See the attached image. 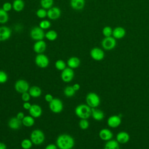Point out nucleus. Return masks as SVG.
<instances>
[{
	"instance_id": "obj_1",
	"label": "nucleus",
	"mask_w": 149,
	"mask_h": 149,
	"mask_svg": "<svg viewBox=\"0 0 149 149\" xmlns=\"http://www.w3.org/2000/svg\"><path fill=\"white\" fill-rule=\"evenodd\" d=\"M56 144L59 149H72L74 146V140L69 134H62L57 137Z\"/></svg>"
},
{
	"instance_id": "obj_2",
	"label": "nucleus",
	"mask_w": 149,
	"mask_h": 149,
	"mask_svg": "<svg viewBox=\"0 0 149 149\" xmlns=\"http://www.w3.org/2000/svg\"><path fill=\"white\" fill-rule=\"evenodd\" d=\"M74 113L80 119H88L91 115V108L87 104H80L75 108Z\"/></svg>"
},
{
	"instance_id": "obj_3",
	"label": "nucleus",
	"mask_w": 149,
	"mask_h": 149,
	"mask_svg": "<svg viewBox=\"0 0 149 149\" xmlns=\"http://www.w3.org/2000/svg\"><path fill=\"white\" fill-rule=\"evenodd\" d=\"M86 101L87 105L91 108L98 107L101 102L100 98L98 95L93 92H90L87 94Z\"/></svg>"
},
{
	"instance_id": "obj_4",
	"label": "nucleus",
	"mask_w": 149,
	"mask_h": 149,
	"mask_svg": "<svg viewBox=\"0 0 149 149\" xmlns=\"http://www.w3.org/2000/svg\"><path fill=\"white\" fill-rule=\"evenodd\" d=\"M30 140L33 144L35 145H40L43 143L45 140V134L42 130L40 129H35L31 133Z\"/></svg>"
},
{
	"instance_id": "obj_5",
	"label": "nucleus",
	"mask_w": 149,
	"mask_h": 149,
	"mask_svg": "<svg viewBox=\"0 0 149 149\" xmlns=\"http://www.w3.org/2000/svg\"><path fill=\"white\" fill-rule=\"evenodd\" d=\"M116 45V40L112 36L104 37L101 41V46L102 48L107 51H110L115 48Z\"/></svg>"
},
{
	"instance_id": "obj_6",
	"label": "nucleus",
	"mask_w": 149,
	"mask_h": 149,
	"mask_svg": "<svg viewBox=\"0 0 149 149\" xmlns=\"http://www.w3.org/2000/svg\"><path fill=\"white\" fill-rule=\"evenodd\" d=\"M49 107L52 112L55 113H59L62 111L63 105L62 101L60 99L54 98L52 101L49 102Z\"/></svg>"
},
{
	"instance_id": "obj_7",
	"label": "nucleus",
	"mask_w": 149,
	"mask_h": 149,
	"mask_svg": "<svg viewBox=\"0 0 149 149\" xmlns=\"http://www.w3.org/2000/svg\"><path fill=\"white\" fill-rule=\"evenodd\" d=\"M30 35L31 38L37 41L39 40H42L45 37V33L44 30L40 28L39 26H36L31 29Z\"/></svg>"
},
{
	"instance_id": "obj_8",
	"label": "nucleus",
	"mask_w": 149,
	"mask_h": 149,
	"mask_svg": "<svg viewBox=\"0 0 149 149\" xmlns=\"http://www.w3.org/2000/svg\"><path fill=\"white\" fill-rule=\"evenodd\" d=\"M36 65L40 68H46L49 63V58L44 54H38L35 58Z\"/></svg>"
},
{
	"instance_id": "obj_9",
	"label": "nucleus",
	"mask_w": 149,
	"mask_h": 149,
	"mask_svg": "<svg viewBox=\"0 0 149 149\" xmlns=\"http://www.w3.org/2000/svg\"><path fill=\"white\" fill-rule=\"evenodd\" d=\"M30 88L29 84L27 81L23 79H19L15 83V89L19 93H24L27 92Z\"/></svg>"
},
{
	"instance_id": "obj_10",
	"label": "nucleus",
	"mask_w": 149,
	"mask_h": 149,
	"mask_svg": "<svg viewBox=\"0 0 149 149\" xmlns=\"http://www.w3.org/2000/svg\"><path fill=\"white\" fill-rule=\"evenodd\" d=\"M90 55L91 58L96 61H102L105 56V53L104 51L98 47L93 48L90 51Z\"/></svg>"
},
{
	"instance_id": "obj_11",
	"label": "nucleus",
	"mask_w": 149,
	"mask_h": 149,
	"mask_svg": "<svg viewBox=\"0 0 149 149\" xmlns=\"http://www.w3.org/2000/svg\"><path fill=\"white\" fill-rule=\"evenodd\" d=\"M74 76V73L73 69L68 67L66 68L62 71L61 77L63 81L65 83H69L73 79Z\"/></svg>"
},
{
	"instance_id": "obj_12",
	"label": "nucleus",
	"mask_w": 149,
	"mask_h": 149,
	"mask_svg": "<svg viewBox=\"0 0 149 149\" xmlns=\"http://www.w3.org/2000/svg\"><path fill=\"white\" fill-rule=\"evenodd\" d=\"M61 15V10L56 6H52L47 10V17L50 20H56L58 19Z\"/></svg>"
},
{
	"instance_id": "obj_13",
	"label": "nucleus",
	"mask_w": 149,
	"mask_h": 149,
	"mask_svg": "<svg viewBox=\"0 0 149 149\" xmlns=\"http://www.w3.org/2000/svg\"><path fill=\"white\" fill-rule=\"evenodd\" d=\"M121 122L122 119L119 115H112L107 119V124L111 128L118 127L121 124Z\"/></svg>"
},
{
	"instance_id": "obj_14",
	"label": "nucleus",
	"mask_w": 149,
	"mask_h": 149,
	"mask_svg": "<svg viewBox=\"0 0 149 149\" xmlns=\"http://www.w3.org/2000/svg\"><path fill=\"white\" fill-rule=\"evenodd\" d=\"M12 36L11 29L7 26H0V41H5L10 38Z\"/></svg>"
},
{
	"instance_id": "obj_15",
	"label": "nucleus",
	"mask_w": 149,
	"mask_h": 149,
	"mask_svg": "<svg viewBox=\"0 0 149 149\" xmlns=\"http://www.w3.org/2000/svg\"><path fill=\"white\" fill-rule=\"evenodd\" d=\"M46 48L47 44L43 40L36 41L33 45V51L37 54H42L46 50Z\"/></svg>"
},
{
	"instance_id": "obj_16",
	"label": "nucleus",
	"mask_w": 149,
	"mask_h": 149,
	"mask_svg": "<svg viewBox=\"0 0 149 149\" xmlns=\"http://www.w3.org/2000/svg\"><path fill=\"white\" fill-rule=\"evenodd\" d=\"M29 112L30 115L34 118H37L41 116L42 111L41 107L38 104H33L29 109Z\"/></svg>"
},
{
	"instance_id": "obj_17",
	"label": "nucleus",
	"mask_w": 149,
	"mask_h": 149,
	"mask_svg": "<svg viewBox=\"0 0 149 149\" xmlns=\"http://www.w3.org/2000/svg\"><path fill=\"white\" fill-rule=\"evenodd\" d=\"M126 35L125 29L121 26H118L113 29L112 37L116 40H119L123 38Z\"/></svg>"
},
{
	"instance_id": "obj_18",
	"label": "nucleus",
	"mask_w": 149,
	"mask_h": 149,
	"mask_svg": "<svg viewBox=\"0 0 149 149\" xmlns=\"http://www.w3.org/2000/svg\"><path fill=\"white\" fill-rule=\"evenodd\" d=\"M99 137L100 138L105 141H107L109 140H111L113 137L112 132L108 129L104 128L102 129L99 132Z\"/></svg>"
},
{
	"instance_id": "obj_19",
	"label": "nucleus",
	"mask_w": 149,
	"mask_h": 149,
	"mask_svg": "<svg viewBox=\"0 0 149 149\" xmlns=\"http://www.w3.org/2000/svg\"><path fill=\"white\" fill-rule=\"evenodd\" d=\"M116 140L119 144H126L129 141L130 136L126 132L121 131L116 134Z\"/></svg>"
},
{
	"instance_id": "obj_20",
	"label": "nucleus",
	"mask_w": 149,
	"mask_h": 149,
	"mask_svg": "<svg viewBox=\"0 0 149 149\" xmlns=\"http://www.w3.org/2000/svg\"><path fill=\"white\" fill-rule=\"evenodd\" d=\"M22 125V120L17 119L16 116L11 118L9 120L8 123L9 127L12 130H17L20 129Z\"/></svg>"
},
{
	"instance_id": "obj_21",
	"label": "nucleus",
	"mask_w": 149,
	"mask_h": 149,
	"mask_svg": "<svg viewBox=\"0 0 149 149\" xmlns=\"http://www.w3.org/2000/svg\"><path fill=\"white\" fill-rule=\"evenodd\" d=\"M85 0H70V5L75 10H81L85 6Z\"/></svg>"
},
{
	"instance_id": "obj_22",
	"label": "nucleus",
	"mask_w": 149,
	"mask_h": 149,
	"mask_svg": "<svg viewBox=\"0 0 149 149\" xmlns=\"http://www.w3.org/2000/svg\"><path fill=\"white\" fill-rule=\"evenodd\" d=\"M91 116L93 118L97 120V121H101L102 120L105 116L104 113L102 111L97 109V108H91Z\"/></svg>"
},
{
	"instance_id": "obj_23",
	"label": "nucleus",
	"mask_w": 149,
	"mask_h": 149,
	"mask_svg": "<svg viewBox=\"0 0 149 149\" xmlns=\"http://www.w3.org/2000/svg\"><path fill=\"white\" fill-rule=\"evenodd\" d=\"M67 65L69 68L73 69L77 68L80 65V60L78 57L72 56L68 59Z\"/></svg>"
},
{
	"instance_id": "obj_24",
	"label": "nucleus",
	"mask_w": 149,
	"mask_h": 149,
	"mask_svg": "<svg viewBox=\"0 0 149 149\" xmlns=\"http://www.w3.org/2000/svg\"><path fill=\"white\" fill-rule=\"evenodd\" d=\"M24 6L25 3L23 0H14L12 3V9L17 12L22 11Z\"/></svg>"
},
{
	"instance_id": "obj_25",
	"label": "nucleus",
	"mask_w": 149,
	"mask_h": 149,
	"mask_svg": "<svg viewBox=\"0 0 149 149\" xmlns=\"http://www.w3.org/2000/svg\"><path fill=\"white\" fill-rule=\"evenodd\" d=\"M28 92L30 94V96L33 98H38L40 97L42 93L41 89L37 86H33L30 87Z\"/></svg>"
},
{
	"instance_id": "obj_26",
	"label": "nucleus",
	"mask_w": 149,
	"mask_h": 149,
	"mask_svg": "<svg viewBox=\"0 0 149 149\" xmlns=\"http://www.w3.org/2000/svg\"><path fill=\"white\" fill-rule=\"evenodd\" d=\"M104 149H119V143L116 140H109L106 141Z\"/></svg>"
},
{
	"instance_id": "obj_27",
	"label": "nucleus",
	"mask_w": 149,
	"mask_h": 149,
	"mask_svg": "<svg viewBox=\"0 0 149 149\" xmlns=\"http://www.w3.org/2000/svg\"><path fill=\"white\" fill-rule=\"evenodd\" d=\"M22 124L26 127H31L34 125L35 120L34 118L31 115L25 116L22 120Z\"/></svg>"
},
{
	"instance_id": "obj_28",
	"label": "nucleus",
	"mask_w": 149,
	"mask_h": 149,
	"mask_svg": "<svg viewBox=\"0 0 149 149\" xmlns=\"http://www.w3.org/2000/svg\"><path fill=\"white\" fill-rule=\"evenodd\" d=\"M45 37L50 41H54L58 38V33L55 30H49L45 33Z\"/></svg>"
},
{
	"instance_id": "obj_29",
	"label": "nucleus",
	"mask_w": 149,
	"mask_h": 149,
	"mask_svg": "<svg viewBox=\"0 0 149 149\" xmlns=\"http://www.w3.org/2000/svg\"><path fill=\"white\" fill-rule=\"evenodd\" d=\"M9 20V15L7 12L2 8H0V24H5Z\"/></svg>"
},
{
	"instance_id": "obj_30",
	"label": "nucleus",
	"mask_w": 149,
	"mask_h": 149,
	"mask_svg": "<svg viewBox=\"0 0 149 149\" xmlns=\"http://www.w3.org/2000/svg\"><path fill=\"white\" fill-rule=\"evenodd\" d=\"M54 2V0H40L41 6L45 9H49L52 7Z\"/></svg>"
},
{
	"instance_id": "obj_31",
	"label": "nucleus",
	"mask_w": 149,
	"mask_h": 149,
	"mask_svg": "<svg viewBox=\"0 0 149 149\" xmlns=\"http://www.w3.org/2000/svg\"><path fill=\"white\" fill-rule=\"evenodd\" d=\"M75 93L76 91L74 90L73 87L71 86H66L63 90V93L67 97H72L74 96Z\"/></svg>"
},
{
	"instance_id": "obj_32",
	"label": "nucleus",
	"mask_w": 149,
	"mask_h": 149,
	"mask_svg": "<svg viewBox=\"0 0 149 149\" xmlns=\"http://www.w3.org/2000/svg\"><path fill=\"white\" fill-rule=\"evenodd\" d=\"M20 146L23 149H30L32 147L33 143L30 139H25L22 141Z\"/></svg>"
},
{
	"instance_id": "obj_33",
	"label": "nucleus",
	"mask_w": 149,
	"mask_h": 149,
	"mask_svg": "<svg viewBox=\"0 0 149 149\" xmlns=\"http://www.w3.org/2000/svg\"><path fill=\"white\" fill-rule=\"evenodd\" d=\"M55 66L57 70L62 71L66 68V64L64 61L62 59H58L55 62Z\"/></svg>"
},
{
	"instance_id": "obj_34",
	"label": "nucleus",
	"mask_w": 149,
	"mask_h": 149,
	"mask_svg": "<svg viewBox=\"0 0 149 149\" xmlns=\"http://www.w3.org/2000/svg\"><path fill=\"white\" fill-rule=\"evenodd\" d=\"M112 32H113V29L110 26H105L102 30V33L105 37L112 36Z\"/></svg>"
},
{
	"instance_id": "obj_35",
	"label": "nucleus",
	"mask_w": 149,
	"mask_h": 149,
	"mask_svg": "<svg viewBox=\"0 0 149 149\" xmlns=\"http://www.w3.org/2000/svg\"><path fill=\"white\" fill-rule=\"evenodd\" d=\"M36 15L40 19H44L47 16V11L44 8H40L37 10Z\"/></svg>"
},
{
	"instance_id": "obj_36",
	"label": "nucleus",
	"mask_w": 149,
	"mask_h": 149,
	"mask_svg": "<svg viewBox=\"0 0 149 149\" xmlns=\"http://www.w3.org/2000/svg\"><path fill=\"white\" fill-rule=\"evenodd\" d=\"M51 26V23L50 21L46 19H44L41 20L39 23V27L43 30L48 29L49 28H50Z\"/></svg>"
},
{
	"instance_id": "obj_37",
	"label": "nucleus",
	"mask_w": 149,
	"mask_h": 149,
	"mask_svg": "<svg viewBox=\"0 0 149 149\" xmlns=\"http://www.w3.org/2000/svg\"><path fill=\"white\" fill-rule=\"evenodd\" d=\"M80 128L82 130H86L89 127V122L87 119H81L79 123Z\"/></svg>"
},
{
	"instance_id": "obj_38",
	"label": "nucleus",
	"mask_w": 149,
	"mask_h": 149,
	"mask_svg": "<svg viewBox=\"0 0 149 149\" xmlns=\"http://www.w3.org/2000/svg\"><path fill=\"white\" fill-rule=\"evenodd\" d=\"M8 74L6 73L3 70H0V83L3 84L7 81L8 80Z\"/></svg>"
},
{
	"instance_id": "obj_39",
	"label": "nucleus",
	"mask_w": 149,
	"mask_h": 149,
	"mask_svg": "<svg viewBox=\"0 0 149 149\" xmlns=\"http://www.w3.org/2000/svg\"><path fill=\"white\" fill-rule=\"evenodd\" d=\"M5 11L8 12L10 11L12 9V4L9 2H6L3 3L2 8Z\"/></svg>"
},
{
	"instance_id": "obj_40",
	"label": "nucleus",
	"mask_w": 149,
	"mask_h": 149,
	"mask_svg": "<svg viewBox=\"0 0 149 149\" xmlns=\"http://www.w3.org/2000/svg\"><path fill=\"white\" fill-rule=\"evenodd\" d=\"M30 95L29 92H26L22 94V99L24 102H29L30 99Z\"/></svg>"
},
{
	"instance_id": "obj_41",
	"label": "nucleus",
	"mask_w": 149,
	"mask_h": 149,
	"mask_svg": "<svg viewBox=\"0 0 149 149\" xmlns=\"http://www.w3.org/2000/svg\"><path fill=\"white\" fill-rule=\"evenodd\" d=\"M44 98L47 102L49 103L50 102H51L52 101V100L54 99V97L51 94H45Z\"/></svg>"
},
{
	"instance_id": "obj_42",
	"label": "nucleus",
	"mask_w": 149,
	"mask_h": 149,
	"mask_svg": "<svg viewBox=\"0 0 149 149\" xmlns=\"http://www.w3.org/2000/svg\"><path fill=\"white\" fill-rule=\"evenodd\" d=\"M31 106V104L29 102H24L23 104V108L25 109H27V110H29Z\"/></svg>"
},
{
	"instance_id": "obj_43",
	"label": "nucleus",
	"mask_w": 149,
	"mask_h": 149,
	"mask_svg": "<svg viewBox=\"0 0 149 149\" xmlns=\"http://www.w3.org/2000/svg\"><path fill=\"white\" fill-rule=\"evenodd\" d=\"M45 149H58V147L55 144H49L45 147Z\"/></svg>"
},
{
	"instance_id": "obj_44",
	"label": "nucleus",
	"mask_w": 149,
	"mask_h": 149,
	"mask_svg": "<svg viewBox=\"0 0 149 149\" xmlns=\"http://www.w3.org/2000/svg\"><path fill=\"white\" fill-rule=\"evenodd\" d=\"M24 113L22 112H19L17 113L16 115V118L20 120H22L23 119V118L24 117Z\"/></svg>"
},
{
	"instance_id": "obj_45",
	"label": "nucleus",
	"mask_w": 149,
	"mask_h": 149,
	"mask_svg": "<svg viewBox=\"0 0 149 149\" xmlns=\"http://www.w3.org/2000/svg\"><path fill=\"white\" fill-rule=\"evenodd\" d=\"M72 87H73V89H74V90L75 91H77L78 90H80V84H78V83H75V84H74L72 86Z\"/></svg>"
},
{
	"instance_id": "obj_46",
	"label": "nucleus",
	"mask_w": 149,
	"mask_h": 149,
	"mask_svg": "<svg viewBox=\"0 0 149 149\" xmlns=\"http://www.w3.org/2000/svg\"><path fill=\"white\" fill-rule=\"evenodd\" d=\"M0 149H7L6 144L2 142H0Z\"/></svg>"
}]
</instances>
